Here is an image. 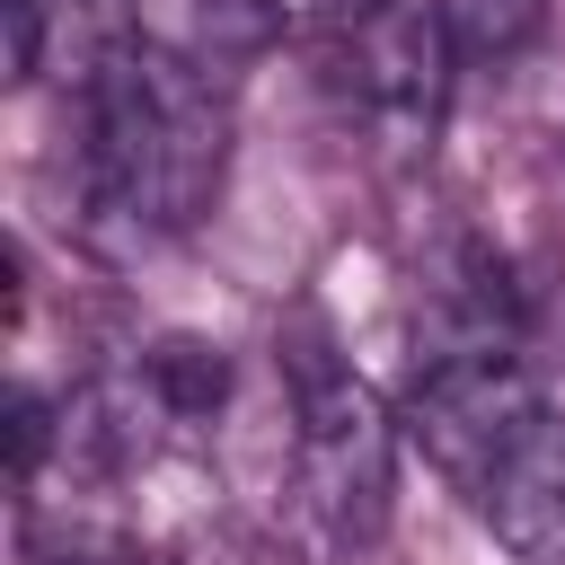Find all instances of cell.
I'll use <instances>...</instances> for the list:
<instances>
[{
  "instance_id": "obj_1",
  "label": "cell",
  "mask_w": 565,
  "mask_h": 565,
  "mask_svg": "<svg viewBox=\"0 0 565 565\" xmlns=\"http://www.w3.org/2000/svg\"><path fill=\"white\" fill-rule=\"evenodd\" d=\"M230 177V88L221 71L124 35L79 79V221L97 247L141 256L185 238Z\"/></svg>"
},
{
  "instance_id": "obj_2",
  "label": "cell",
  "mask_w": 565,
  "mask_h": 565,
  "mask_svg": "<svg viewBox=\"0 0 565 565\" xmlns=\"http://www.w3.org/2000/svg\"><path fill=\"white\" fill-rule=\"evenodd\" d=\"M282 397H291V486L300 512L318 521L327 547H371L388 530L397 503V415L388 397L353 371V353H335L327 318H291L282 344Z\"/></svg>"
},
{
  "instance_id": "obj_3",
  "label": "cell",
  "mask_w": 565,
  "mask_h": 565,
  "mask_svg": "<svg viewBox=\"0 0 565 565\" xmlns=\"http://www.w3.org/2000/svg\"><path fill=\"white\" fill-rule=\"evenodd\" d=\"M327 106L380 168H424L450 115L459 44L441 26V0H380L362 26L327 35Z\"/></svg>"
},
{
  "instance_id": "obj_4",
  "label": "cell",
  "mask_w": 565,
  "mask_h": 565,
  "mask_svg": "<svg viewBox=\"0 0 565 565\" xmlns=\"http://www.w3.org/2000/svg\"><path fill=\"white\" fill-rule=\"evenodd\" d=\"M547 415L539 371L512 344H477V353H433L406 388V433L424 441V459L468 494L530 424Z\"/></svg>"
},
{
  "instance_id": "obj_5",
  "label": "cell",
  "mask_w": 565,
  "mask_h": 565,
  "mask_svg": "<svg viewBox=\"0 0 565 565\" xmlns=\"http://www.w3.org/2000/svg\"><path fill=\"white\" fill-rule=\"evenodd\" d=\"M477 521L521 556V565H565V415L547 406L477 486Z\"/></svg>"
},
{
  "instance_id": "obj_6",
  "label": "cell",
  "mask_w": 565,
  "mask_h": 565,
  "mask_svg": "<svg viewBox=\"0 0 565 565\" xmlns=\"http://www.w3.org/2000/svg\"><path fill=\"white\" fill-rule=\"evenodd\" d=\"M141 388L159 397L168 424H203L221 397H230V353L212 335H159L141 353Z\"/></svg>"
},
{
  "instance_id": "obj_7",
  "label": "cell",
  "mask_w": 565,
  "mask_h": 565,
  "mask_svg": "<svg viewBox=\"0 0 565 565\" xmlns=\"http://www.w3.org/2000/svg\"><path fill=\"white\" fill-rule=\"evenodd\" d=\"M221 9V35H230V53H265V44H282V35H344V26H362L380 0H212Z\"/></svg>"
},
{
  "instance_id": "obj_8",
  "label": "cell",
  "mask_w": 565,
  "mask_h": 565,
  "mask_svg": "<svg viewBox=\"0 0 565 565\" xmlns=\"http://www.w3.org/2000/svg\"><path fill=\"white\" fill-rule=\"evenodd\" d=\"M547 0H441V26L459 44V62H512L539 35Z\"/></svg>"
},
{
  "instance_id": "obj_9",
  "label": "cell",
  "mask_w": 565,
  "mask_h": 565,
  "mask_svg": "<svg viewBox=\"0 0 565 565\" xmlns=\"http://www.w3.org/2000/svg\"><path fill=\"white\" fill-rule=\"evenodd\" d=\"M53 441H62V406L18 380V388H9V468H18V486H35V468H44Z\"/></svg>"
},
{
  "instance_id": "obj_10",
  "label": "cell",
  "mask_w": 565,
  "mask_h": 565,
  "mask_svg": "<svg viewBox=\"0 0 565 565\" xmlns=\"http://www.w3.org/2000/svg\"><path fill=\"white\" fill-rule=\"evenodd\" d=\"M53 9H62V0H0V18H9V88H35V79H44Z\"/></svg>"
}]
</instances>
